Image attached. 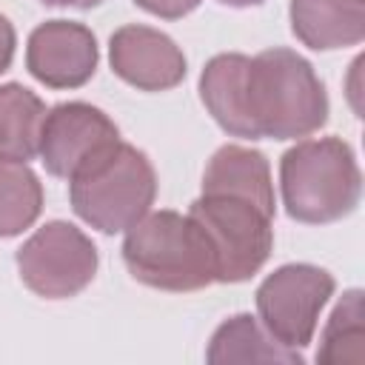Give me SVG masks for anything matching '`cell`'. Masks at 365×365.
I'll return each mask as SVG.
<instances>
[{
    "mask_svg": "<svg viewBox=\"0 0 365 365\" xmlns=\"http://www.w3.org/2000/svg\"><path fill=\"white\" fill-rule=\"evenodd\" d=\"M14 262L23 285L37 297L71 299L94 282L100 254L83 228L51 220L17 248Z\"/></svg>",
    "mask_w": 365,
    "mask_h": 365,
    "instance_id": "6",
    "label": "cell"
},
{
    "mask_svg": "<svg viewBox=\"0 0 365 365\" xmlns=\"http://www.w3.org/2000/svg\"><path fill=\"white\" fill-rule=\"evenodd\" d=\"M362 319H365L362 291L351 288L339 297V302L328 317V325L319 339L317 362H362V339H365Z\"/></svg>",
    "mask_w": 365,
    "mask_h": 365,
    "instance_id": "16",
    "label": "cell"
},
{
    "mask_svg": "<svg viewBox=\"0 0 365 365\" xmlns=\"http://www.w3.org/2000/svg\"><path fill=\"white\" fill-rule=\"evenodd\" d=\"M279 194L285 214L305 225H328L356 211L362 171L342 137L299 140L279 160Z\"/></svg>",
    "mask_w": 365,
    "mask_h": 365,
    "instance_id": "3",
    "label": "cell"
},
{
    "mask_svg": "<svg viewBox=\"0 0 365 365\" xmlns=\"http://www.w3.org/2000/svg\"><path fill=\"white\" fill-rule=\"evenodd\" d=\"M117 140L120 128L103 108L83 100H68L46 111L37 154L51 177L71 180L86 163Z\"/></svg>",
    "mask_w": 365,
    "mask_h": 365,
    "instance_id": "8",
    "label": "cell"
},
{
    "mask_svg": "<svg viewBox=\"0 0 365 365\" xmlns=\"http://www.w3.org/2000/svg\"><path fill=\"white\" fill-rule=\"evenodd\" d=\"M111 71L137 91H168L185 80L182 48L160 29L128 23L108 40Z\"/></svg>",
    "mask_w": 365,
    "mask_h": 365,
    "instance_id": "10",
    "label": "cell"
},
{
    "mask_svg": "<svg viewBox=\"0 0 365 365\" xmlns=\"http://www.w3.org/2000/svg\"><path fill=\"white\" fill-rule=\"evenodd\" d=\"M40 3L51 6V9H80V11H88V9L103 6L106 0H40Z\"/></svg>",
    "mask_w": 365,
    "mask_h": 365,
    "instance_id": "19",
    "label": "cell"
},
{
    "mask_svg": "<svg viewBox=\"0 0 365 365\" xmlns=\"http://www.w3.org/2000/svg\"><path fill=\"white\" fill-rule=\"evenodd\" d=\"M217 3L228 9H251V6H262L265 0H217Z\"/></svg>",
    "mask_w": 365,
    "mask_h": 365,
    "instance_id": "20",
    "label": "cell"
},
{
    "mask_svg": "<svg viewBox=\"0 0 365 365\" xmlns=\"http://www.w3.org/2000/svg\"><path fill=\"white\" fill-rule=\"evenodd\" d=\"M200 100L214 123L242 140H302L328 123V91L294 48L214 54L200 74Z\"/></svg>",
    "mask_w": 365,
    "mask_h": 365,
    "instance_id": "1",
    "label": "cell"
},
{
    "mask_svg": "<svg viewBox=\"0 0 365 365\" xmlns=\"http://www.w3.org/2000/svg\"><path fill=\"white\" fill-rule=\"evenodd\" d=\"M46 103L20 83L0 86V157L34 160L46 120Z\"/></svg>",
    "mask_w": 365,
    "mask_h": 365,
    "instance_id": "14",
    "label": "cell"
},
{
    "mask_svg": "<svg viewBox=\"0 0 365 365\" xmlns=\"http://www.w3.org/2000/svg\"><path fill=\"white\" fill-rule=\"evenodd\" d=\"M157 200V171L145 151L117 140L68 180L71 211L100 234L128 231Z\"/></svg>",
    "mask_w": 365,
    "mask_h": 365,
    "instance_id": "4",
    "label": "cell"
},
{
    "mask_svg": "<svg viewBox=\"0 0 365 365\" xmlns=\"http://www.w3.org/2000/svg\"><path fill=\"white\" fill-rule=\"evenodd\" d=\"M128 274L157 291L188 294L217 282V262L205 231L191 214L171 208L148 211L123 240Z\"/></svg>",
    "mask_w": 365,
    "mask_h": 365,
    "instance_id": "2",
    "label": "cell"
},
{
    "mask_svg": "<svg viewBox=\"0 0 365 365\" xmlns=\"http://www.w3.org/2000/svg\"><path fill=\"white\" fill-rule=\"evenodd\" d=\"M188 214L205 231L217 282L251 279L274 251V211L231 194H200Z\"/></svg>",
    "mask_w": 365,
    "mask_h": 365,
    "instance_id": "5",
    "label": "cell"
},
{
    "mask_svg": "<svg viewBox=\"0 0 365 365\" xmlns=\"http://www.w3.org/2000/svg\"><path fill=\"white\" fill-rule=\"evenodd\" d=\"M205 359L208 362H285V365H299L302 354L282 345L279 339H274L262 328V322H257V317L234 314L225 322H220L217 331L211 334Z\"/></svg>",
    "mask_w": 365,
    "mask_h": 365,
    "instance_id": "13",
    "label": "cell"
},
{
    "mask_svg": "<svg viewBox=\"0 0 365 365\" xmlns=\"http://www.w3.org/2000/svg\"><path fill=\"white\" fill-rule=\"evenodd\" d=\"M202 194L245 197L268 211H277L268 157L251 145H220L202 171Z\"/></svg>",
    "mask_w": 365,
    "mask_h": 365,
    "instance_id": "12",
    "label": "cell"
},
{
    "mask_svg": "<svg viewBox=\"0 0 365 365\" xmlns=\"http://www.w3.org/2000/svg\"><path fill=\"white\" fill-rule=\"evenodd\" d=\"M143 11L163 17V20H180L185 14H191L202 0H134Z\"/></svg>",
    "mask_w": 365,
    "mask_h": 365,
    "instance_id": "17",
    "label": "cell"
},
{
    "mask_svg": "<svg viewBox=\"0 0 365 365\" xmlns=\"http://www.w3.org/2000/svg\"><path fill=\"white\" fill-rule=\"evenodd\" d=\"M294 37L314 51L359 46L365 37V0H291Z\"/></svg>",
    "mask_w": 365,
    "mask_h": 365,
    "instance_id": "11",
    "label": "cell"
},
{
    "mask_svg": "<svg viewBox=\"0 0 365 365\" xmlns=\"http://www.w3.org/2000/svg\"><path fill=\"white\" fill-rule=\"evenodd\" d=\"M43 211L40 177L23 160L0 157V240L17 237L37 222Z\"/></svg>",
    "mask_w": 365,
    "mask_h": 365,
    "instance_id": "15",
    "label": "cell"
},
{
    "mask_svg": "<svg viewBox=\"0 0 365 365\" xmlns=\"http://www.w3.org/2000/svg\"><path fill=\"white\" fill-rule=\"evenodd\" d=\"M100 63L97 37L77 20H46L26 43V68L46 88H80Z\"/></svg>",
    "mask_w": 365,
    "mask_h": 365,
    "instance_id": "9",
    "label": "cell"
},
{
    "mask_svg": "<svg viewBox=\"0 0 365 365\" xmlns=\"http://www.w3.org/2000/svg\"><path fill=\"white\" fill-rule=\"evenodd\" d=\"M334 288L336 279L319 265H279L257 288V314L262 328L294 351L308 348L317 334L319 314L334 297Z\"/></svg>",
    "mask_w": 365,
    "mask_h": 365,
    "instance_id": "7",
    "label": "cell"
},
{
    "mask_svg": "<svg viewBox=\"0 0 365 365\" xmlns=\"http://www.w3.org/2000/svg\"><path fill=\"white\" fill-rule=\"evenodd\" d=\"M14 48H17V31H14L11 20L6 14H0V74L9 71V66L14 60Z\"/></svg>",
    "mask_w": 365,
    "mask_h": 365,
    "instance_id": "18",
    "label": "cell"
}]
</instances>
